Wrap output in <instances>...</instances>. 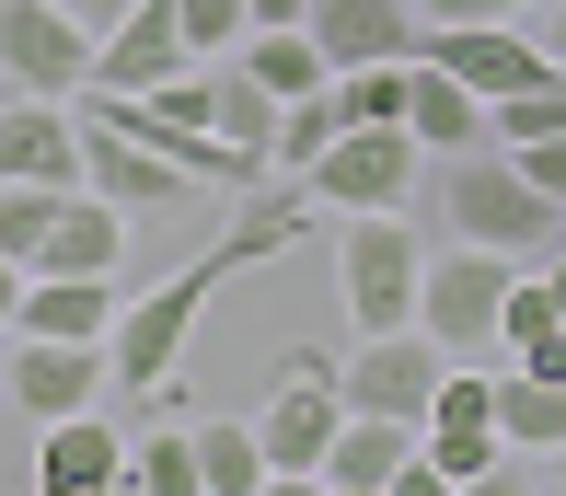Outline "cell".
Listing matches in <instances>:
<instances>
[{
	"label": "cell",
	"mask_w": 566,
	"mask_h": 496,
	"mask_svg": "<svg viewBox=\"0 0 566 496\" xmlns=\"http://www.w3.org/2000/svg\"><path fill=\"white\" fill-rule=\"evenodd\" d=\"M59 197H70V186H0V254H12V266H35V254H46Z\"/></svg>",
	"instance_id": "obj_27"
},
{
	"label": "cell",
	"mask_w": 566,
	"mask_h": 496,
	"mask_svg": "<svg viewBox=\"0 0 566 496\" xmlns=\"http://www.w3.org/2000/svg\"><path fill=\"white\" fill-rule=\"evenodd\" d=\"M521 0H417V23H509Z\"/></svg>",
	"instance_id": "obj_31"
},
{
	"label": "cell",
	"mask_w": 566,
	"mask_h": 496,
	"mask_svg": "<svg viewBox=\"0 0 566 496\" xmlns=\"http://www.w3.org/2000/svg\"><path fill=\"white\" fill-rule=\"evenodd\" d=\"M0 381H12V404L35 415V428H59V415H82V404H116V347H82V335H12Z\"/></svg>",
	"instance_id": "obj_8"
},
{
	"label": "cell",
	"mask_w": 566,
	"mask_h": 496,
	"mask_svg": "<svg viewBox=\"0 0 566 496\" xmlns=\"http://www.w3.org/2000/svg\"><path fill=\"white\" fill-rule=\"evenodd\" d=\"M417 0H313V46L336 70H370V59H417Z\"/></svg>",
	"instance_id": "obj_15"
},
{
	"label": "cell",
	"mask_w": 566,
	"mask_h": 496,
	"mask_svg": "<svg viewBox=\"0 0 566 496\" xmlns=\"http://www.w3.org/2000/svg\"><path fill=\"white\" fill-rule=\"evenodd\" d=\"M0 186H82V104L59 93L0 104Z\"/></svg>",
	"instance_id": "obj_11"
},
{
	"label": "cell",
	"mask_w": 566,
	"mask_h": 496,
	"mask_svg": "<svg viewBox=\"0 0 566 496\" xmlns=\"http://www.w3.org/2000/svg\"><path fill=\"white\" fill-rule=\"evenodd\" d=\"M127 485L139 496H209V462H197V428H150L127 451Z\"/></svg>",
	"instance_id": "obj_23"
},
{
	"label": "cell",
	"mask_w": 566,
	"mask_h": 496,
	"mask_svg": "<svg viewBox=\"0 0 566 496\" xmlns=\"http://www.w3.org/2000/svg\"><path fill=\"white\" fill-rule=\"evenodd\" d=\"M509 277H521V254H497V243H451L428 254V289H417V324L440 335L451 358H474V347H497V312H509Z\"/></svg>",
	"instance_id": "obj_3"
},
{
	"label": "cell",
	"mask_w": 566,
	"mask_h": 496,
	"mask_svg": "<svg viewBox=\"0 0 566 496\" xmlns=\"http://www.w3.org/2000/svg\"><path fill=\"white\" fill-rule=\"evenodd\" d=\"M521 173H532V186H544V197L566 208V127H555V139H532V150H521Z\"/></svg>",
	"instance_id": "obj_30"
},
{
	"label": "cell",
	"mask_w": 566,
	"mask_h": 496,
	"mask_svg": "<svg viewBox=\"0 0 566 496\" xmlns=\"http://www.w3.org/2000/svg\"><path fill=\"white\" fill-rule=\"evenodd\" d=\"M497 428H509V451L555 462L566 451V381L532 370V358H509V370H497Z\"/></svg>",
	"instance_id": "obj_18"
},
{
	"label": "cell",
	"mask_w": 566,
	"mask_h": 496,
	"mask_svg": "<svg viewBox=\"0 0 566 496\" xmlns=\"http://www.w3.org/2000/svg\"><path fill=\"white\" fill-rule=\"evenodd\" d=\"M70 12H82L93 35H105V23H127V12H139V0H70Z\"/></svg>",
	"instance_id": "obj_33"
},
{
	"label": "cell",
	"mask_w": 566,
	"mask_h": 496,
	"mask_svg": "<svg viewBox=\"0 0 566 496\" xmlns=\"http://www.w3.org/2000/svg\"><path fill=\"white\" fill-rule=\"evenodd\" d=\"M428 162H440V150H428L417 127L394 116V127H347V139L324 150L313 173H301V186H313L324 208H336V220H358V208H405V197H417V173H428Z\"/></svg>",
	"instance_id": "obj_5"
},
{
	"label": "cell",
	"mask_w": 566,
	"mask_h": 496,
	"mask_svg": "<svg viewBox=\"0 0 566 496\" xmlns=\"http://www.w3.org/2000/svg\"><path fill=\"white\" fill-rule=\"evenodd\" d=\"M127 485V439L105 428V404L35 428V496H116Z\"/></svg>",
	"instance_id": "obj_13"
},
{
	"label": "cell",
	"mask_w": 566,
	"mask_h": 496,
	"mask_svg": "<svg viewBox=\"0 0 566 496\" xmlns=\"http://www.w3.org/2000/svg\"><path fill=\"white\" fill-rule=\"evenodd\" d=\"M336 139H347V104H336V82H324V93H301L290 116H277V173H313Z\"/></svg>",
	"instance_id": "obj_24"
},
{
	"label": "cell",
	"mask_w": 566,
	"mask_h": 496,
	"mask_svg": "<svg viewBox=\"0 0 566 496\" xmlns=\"http://www.w3.org/2000/svg\"><path fill=\"white\" fill-rule=\"evenodd\" d=\"M417 451H428V415H358L347 404L336 451H324V485L336 496H394L405 474H417Z\"/></svg>",
	"instance_id": "obj_12"
},
{
	"label": "cell",
	"mask_w": 566,
	"mask_h": 496,
	"mask_svg": "<svg viewBox=\"0 0 566 496\" xmlns=\"http://www.w3.org/2000/svg\"><path fill=\"white\" fill-rule=\"evenodd\" d=\"M82 186H93V197H116L127 220H174V208L209 197L186 162H174V150L127 139V127H116V116H93V104H82Z\"/></svg>",
	"instance_id": "obj_6"
},
{
	"label": "cell",
	"mask_w": 566,
	"mask_h": 496,
	"mask_svg": "<svg viewBox=\"0 0 566 496\" xmlns=\"http://www.w3.org/2000/svg\"><path fill=\"white\" fill-rule=\"evenodd\" d=\"M197 462H209V496H254V485H277L266 428H254V415H197Z\"/></svg>",
	"instance_id": "obj_21"
},
{
	"label": "cell",
	"mask_w": 566,
	"mask_h": 496,
	"mask_svg": "<svg viewBox=\"0 0 566 496\" xmlns=\"http://www.w3.org/2000/svg\"><path fill=\"white\" fill-rule=\"evenodd\" d=\"M116 324H127L116 277H59V266L23 277V312H12V335H82V347H116Z\"/></svg>",
	"instance_id": "obj_14"
},
{
	"label": "cell",
	"mask_w": 566,
	"mask_h": 496,
	"mask_svg": "<svg viewBox=\"0 0 566 496\" xmlns=\"http://www.w3.org/2000/svg\"><path fill=\"white\" fill-rule=\"evenodd\" d=\"M440 220L462 243H497V254H555L566 243V208L521 173V150L474 139V150H440Z\"/></svg>",
	"instance_id": "obj_1"
},
{
	"label": "cell",
	"mask_w": 566,
	"mask_h": 496,
	"mask_svg": "<svg viewBox=\"0 0 566 496\" xmlns=\"http://www.w3.org/2000/svg\"><path fill=\"white\" fill-rule=\"evenodd\" d=\"M127 231H139V220H127L116 197L70 186V197H59V231H46L35 266H59V277H116V266H127Z\"/></svg>",
	"instance_id": "obj_16"
},
{
	"label": "cell",
	"mask_w": 566,
	"mask_h": 496,
	"mask_svg": "<svg viewBox=\"0 0 566 496\" xmlns=\"http://www.w3.org/2000/svg\"><path fill=\"white\" fill-rule=\"evenodd\" d=\"M277 116H290V104L254 82L243 59H220V139H231V150H254L266 173H277Z\"/></svg>",
	"instance_id": "obj_22"
},
{
	"label": "cell",
	"mask_w": 566,
	"mask_h": 496,
	"mask_svg": "<svg viewBox=\"0 0 566 496\" xmlns=\"http://www.w3.org/2000/svg\"><path fill=\"white\" fill-rule=\"evenodd\" d=\"M428 474L440 485H497V462H509V428L497 415H428Z\"/></svg>",
	"instance_id": "obj_20"
},
{
	"label": "cell",
	"mask_w": 566,
	"mask_h": 496,
	"mask_svg": "<svg viewBox=\"0 0 566 496\" xmlns=\"http://www.w3.org/2000/svg\"><path fill=\"white\" fill-rule=\"evenodd\" d=\"M336 277H347V324H358V335H394V324H417L428 243L405 231V208H358L347 243H336Z\"/></svg>",
	"instance_id": "obj_2"
},
{
	"label": "cell",
	"mask_w": 566,
	"mask_h": 496,
	"mask_svg": "<svg viewBox=\"0 0 566 496\" xmlns=\"http://www.w3.org/2000/svg\"><path fill=\"white\" fill-rule=\"evenodd\" d=\"M544 46H555V70H566V0H555V12H544Z\"/></svg>",
	"instance_id": "obj_34"
},
{
	"label": "cell",
	"mask_w": 566,
	"mask_h": 496,
	"mask_svg": "<svg viewBox=\"0 0 566 496\" xmlns=\"http://www.w3.org/2000/svg\"><path fill=\"white\" fill-rule=\"evenodd\" d=\"M417 59H440V70H462L485 104L497 93H532V82H555V46H544V23H428L417 35Z\"/></svg>",
	"instance_id": "obj_9"
},
{
	"label": "cell",
	"mask_w": 566,
	"mask_h": 496,
	"mask_svg": "<svg viewBox=\"0 0 566 496\" xmlns=\"http://www.w3.org/2000/svg\"><path fill=\"white\" fill-rule=\"evenodd\" d=\"M186 12V35H197V59H231V46L254 35V0H174Z\"/></svg>",
	"instance_id": "obj_29"
},
{
	"label": "cell",
	"mask_w": 566,
	"mask_h": 496,
	"mask_svg": "<svg viewBox=\"0 0 566 496\" xmlns=\"http://www.w3.org/2000/svg\"><path fill=\"white\" fill-rule=\"evenodd\" d=\"M405 70H417V59H370V70H336V104H347V127H394V116H405Z\"/></svg>",
	"instance_id": "obj_28"
},
{
	"label": "cell",
	"mask_w": 566,
	"mask_h": 496,
	"mask_svg": "<svg viewBox=\"0 0 566 496\" xmlns=\"http://www.w3.org/2000/svg\"><path fill=\"white\" fill-rule=\"evenodd\" d=\"M555 324H566L555 277H544V266H521V277H509V312H497V347H509V358H532V347H544Z\"/></svg>",
	"instance_id": "obj_26"
},
{
	"label": "cell",
	"mask_w": 566,
	"mask_h": 496,
	"mask_svg": "<svg viewBox=\"0 0 566 496\" xmlns=\"http://www.w3.org/2000/svg\"><path fill=\"white\" fill-rule=\"evenodd\" d=\"M231 59H243L254 82L277 93V104H301V93H324V82H336V59L313 46V23H266V35H243Z\"/></svg>",
	"instance_id": "obj_19"
},
{
	"label": "cell",
	"mask_w": 566,
	"mask_h": 496,
	"mask_svg": "<svg viewBox=\"0 0 566 496\" xmlns=\"http://www.w3.org/2000/svg\"><path fill=\"white\" fill-rule=\"evenodd\" d=\"M174 70H197V35L174 0H139L127 23H105V46H93V93H163Z\"/></svg>",
	"instance_id": "obj_10"
},
{
	"label": "cell",
	"mask_w": 566,
	"mask_h": 496,
	"mask_svg": "<svg viewBox=\"0 0 566 496\" xmlns=\"http://www.w3.org/2000/svg\"><path fill=\"white\" fill-rule=\"evenodd\" d=\"M405 127H417L428 150H474V139H485V93L462 82V70L417 59V70H405Z\"/></svg>",
	"instance_id": "obj_17"
},
{
	"label": "cell",
	"mask_w": 566,
	"mask_h": 496,
	"mask_svg": "<svg viewBox=\"0 0 566 496\" xmlns=\"http://www.w3.org/2000/svg\"><path fill=\"white\" fill-rule=\"evenodd\" d=\"M555 485H566V451H555Z\"/></svg>",
	"instance_id": "obj_35"
},
{
	"label": "cell",
	"mask_w": 566,
	"mask_h": 496,
	"mask_svg": "<svg viewBox=\"0 0 566 496\" xmlns=\"http://www.w3.org/2000/svg\"><path fill=\"white\" fill-rule=\"evenodd\" d=\"M266 23H313V0H254V35H266Z\"/></svg>",
	"instance_id": "obj_32"
},
{
	"label": "cell",
	"mask_w": 566,
	"mask_h": 496,
	"mask_svg": "<svg viewBox=\"0 0 566 496\" xmlns=\"http://www.w3.org/2000/svg\"><path fill=\"white\" fill-rule=\"evenodd\" d=\"M93 23L70 12V0H0V82L12 93H59V104H82L93 93Z\"/></svg>",
	"instance_id": "obj_4"
},
{
	"label": "cell",
	"mask_w": 566,
	"mask_h": 496,
	"mask_svg": "<svg viewBox=\"0 0 566 496\" xmlns=\"http://www.w3.org/2000/svg\"><path fill=\"white\" fill-rule=\"evenodd\" d=\"M555 127H566V70L532 82V93H497V104H485V139H497V150H532V139H555Z\"/></svg>",
	"instance_id": "obj_25"
},
{
	"label": "cell",
	"mask_w": 566,
	"mask_h": 496,
	"mask_svg": "<svg viewBox=\"0 0 566 496\" xmlns=\"http://www.w3.org/2000/svg\"><path fill=\"white\" fill-rule=\"evenodd\" d=\"M336 381H347L358 415H428L440 381H451V347L428 324H394V335H358V347L336 358Z\"/></svg>",
	"instance_id": "obj_7"
}]
</instances>
